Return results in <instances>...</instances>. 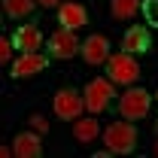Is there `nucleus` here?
Wrapping results in <instances>:
<instances>
[{"label":"nucleus","instance_id":"obj_17","mask_svg":"<svg viewBox=\"0 0 158 158\" xmlns=\"http://www.w3.org/2000/svg\"><path fill=\"white\" fill-rule=\"evenodd\" d=\"M12 49H15L12 37H3V40H0V61H3V64H9V58H12Z\"/></svg>","mask_w":158,"mask_h":158},{"label":"nucleus","instance_id":"obj_10","mask_svg":"<svg viewBox=\"0 0 158 158\" xmlns=\"http://www.w3.org/2000/svg\"><path fill=\"white\" fill-rule=\"evenodd\" d=\"M149 27H128L125 31V37H122V52H131V55H143V52H149Z\"/></svg>","mask_w":158,"mask_h":158},{"label":"nucleus","instance_id":"obj_20","mask_svg":"<svg viewBox=\"0 0 158 158\" xmlns=\"http://www.w3.org/2000/svg\"><path fill=\"white\" fill-rule=\"evenodd\" d=\"M155 100H158V91H155Z\"/></svg>","mask_w":158,"mask_h":158},{"label":"nucleus","instance_id":"obj_11","mask_svg":"<svg viewBox=\"0 0 158 158\" xmlns=\"http://www.w3.org/2000/svg\"><path fill=\"white\" fill-rule=\"evenodd\" d=\"M12 152L15 158H40L43 155V140H40L37 131H24L12 140Z\"/></svg>","mask_w":158,"mask_h":158},{"label":"nucleus","instance_id":"obj_1","mask_svg":"<svg viewBox=\"0 0 158 158\" xmlns=\"http://www.w3.org/2000/svg\"><path fill=\"white\" fill-rule=\"evenodd\" d=\"M103 146L113 155H131L137 149V128H134V122L122 118V122L106 125L103 128Z\"/></svg>","mask_w":158,"mask_h":158},{"label":"nucleus","instance_id":"obj_19","mask_svg":"<svg viewBox=\"0 0 158 158\" xmlns=\"http://www.w3.org/2000/svg\"><path fill=\"white\" fill-rule=\"evenodd\" d=\"M40 6H61V0H37Z\"/></svg>","mask_w":158,"mask_h":158},{"label":"nucleus","instance_id":"obj_13","mask_svg":"<svg viewBox=\"0 0 158 158\" xmlns=\"http://www.w3.org/2000/svg\"><path fill=\"white\" fill-rule=\"evenodd\" d=\"M98 134H100V125L94 116H82L73 122V137L79 143H91V140H98Z\"/></svg>","mask_w":158,"mask_h":158},{"label":"nucleus","instance_id":"obj_9","mask_svg":"<svg viewBox=\"0 0 158 158\" xmlns=\"http://www.w3.org/2000/svg\"><path fill=\"white\" fill-rule=\"evenodd\" d=\"M12 43H15V49L19 52H40V46H43V34H40L37 24H19L15 31H12Z\"/></svg>","mask_w":158,"mask_h":158},{"label":"nucleus","instance_id":"obj_7","mask_svg":"<svg viewBox=\"0 0 158 158\" xmlns=\"http://www.w3.org/2000/svg\"><path fill=\"white\" fill-rule=\"evenodd\" d=\"M49 67V58L43 55V52H21L19 58L9 64V76L12 79H24V76H34L40 70H46Z\"/></svg>","mask_w":158,"mask_h":158},{"label":"nucleus","instance_id":"obj_3","mask_svg":"<svg viewBox=\"0 0 158 158\" xmlns=\"http://www.w3.org/2000/svg\"><path fill=\"white\" fill-rule=\"evenodd\" d=\"M106 76L116 85H134L140 79V64L134 61L131 52H116L106 58Z\"/></svg>","mask_w":158,"mask_h":158},{"label":"nucleus","instance_id":"obj_15","mask_svg":"<svg viewBox=\"0 0 158 158\" xmlns=\"http://www.w3.org/2000/svg\"><path fill=\"white\" fill-rule=\"evenodd\" d=\"M110 9H113V19H118V21L134 19V15L140 12V0H113Z\"/></svg>","mask_w":158,"mask_h":158},{"label":"nucleus","instance_id":"obj_2","mask_svg":"<svg viewBox=\"0 0 158 158\" xmlns=\"http://www.w3.org/2000/svg\"><path fill=\"white\" fill-rule=\"evenodd\" d=\"M82 91H85V110L91 116H100L110 106V100L116 98V82L110 76H100V79H91Z\"/></svg>","mask_w":158,"mask_h":158},{"label":"nucleus","instance_id":"obj_8","mask_svg":"<svg viewBox=\"0 0 158 158\" xmlns=\"http://www.w3.org/2000/svg\"><path fill=\"white\" fill-rule=\"evenodd\" d=\"M82 58H85V64H106V58H110V40L103 37V34H91L88 40H82Z\"/></svg>","mask_w":158,"mask_h":158},{"label":"nucleus","instance_id":"obj_18","mask_svg":"<svg viewBox=\"0 0 158 158\" xmlns=\"http://www.w3.org/2000/svg\"><path fill=\"white\" fill-rule=\"evenodd\" d=\"M31 128H34L37 134H46V131H49V122L43 116H31Z\"/></svg>","mask_w":158,"mask_h":158},{"label":"nucleus","instance_id":"obj_16","mask_svg":"<svg viewBox=\"0 0 158 158\" xmlns=\"http://www.w3.org/2000/svg\"><path fill=\"white\" fill-rule=\"evenodd\" d=\"M140 12H143V19L149 21L152 27H158V0H143L140 3Z\"/></svg>","mask_w":158,"mask_h":158},{"label":"nucleus","instance_id":"obj_21","mask_svg":"<svg viewBox=\"0 0 158 158\" xmlns=\"http://www.w3.org/2000/svg\"><path fill=\"white\" fill-rule=\"evenodd\" d=\"M155 128H158V125H155Z\"/></svg>","mask_w":158,"mask_h":158},{"label":"nucleus","instance_id":"obj_14","mask_svg":"<svg viewBox=\"0 0 158 158\" xmlns=\"http://www.w3.org/2000/svg\"><path fill=\"white\" fill-rule=\"evenodd\" d=\"M37 0H3V12L6 19H27L34 12Z\"/></svg>","mask_w":158,"mask_h":158},{"label":"nucleus","instance_id":"obj_5","mask_svg":"<svg viewBox=\"0 0 158 158\" xmlns=\"http://www.w3.org/2000/svg\"><path fill=\"white\" fill-rule=\"evenodd\" d=\"M52 106H55V116L61 122H76L85 110V94H79L76 88H61L52 100Z\"/></svg>","mask_w":158,"mask_h":158},{"label":"nucleus","instance_id":"obj_6","mask_svg":"<svg viewBox=\"0 0 158 158\" xmlns=\"http://www.w3.org/2000/svg\"><path fill=\"white\" fill-rule=\"evenodd\" d=\"M46 49H49V55L52 58H73L79 49H82V43L76 40V31H70V27H58L52 37H49V43H46Z\"/></svg>","mask_w":158,"mask_h":158},{"label":"nucleus","instance_id":"obj_4","mask_svg":"<svg viewBox=\"0 0 158 158\" xmlns=\"http://www.w3.org/2000/svg\"><path fill=\"white\" fill-rule=\"evenodd\" d=\"M149 106H152V94L143 91V88H128L122 98H118V116L128 118V122H140V118L149 116Z\"/></svg>","mask_w":158,"mask_h":158},{"label":"nucleus","instance_id":"obj_12","mask_svg":"<svg viewBox=\"0 0 158 158\" xmlns=\"http://www.w3.org/2000/svg\"><path fill=\"white\" fill-rule=\"evenodd\" d=\"M58 21H61V27L76 31V27H82V24L88 21V12H85V6H79V3H61L58 6Z\"/></svg>","mask_w":158,"mask_h":158}]
</instances>
